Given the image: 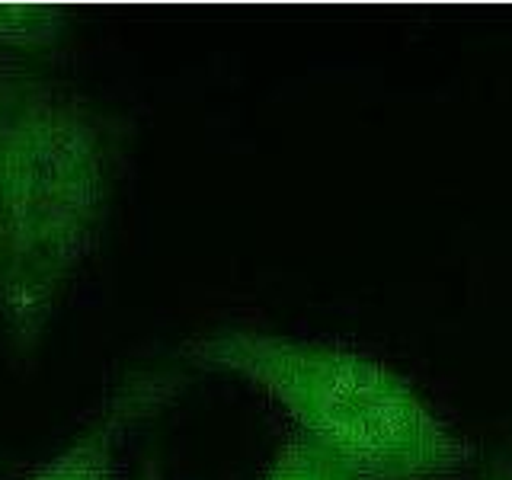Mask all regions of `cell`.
Listing matches in <instances>:
<instances>
[{
	"label": "cell",
	"instance_id": "2",
	"mask_svg": "<svg viewBox=\"0 0 512 480\" xmlns=\"http://www.w3.org/2000/svg\"><path fill=\"white\" fill-rule=\"evenodd\" d=\"M186 356L260 384L352 480H442L474 461L471 442L455 436L404 378L352 349L221 330L192 340Z\"/></svg>",
	"mask_w": 512,
	"mask_h": 480
},
{
	"label": "cell",
	"instance_id": "1",
	"mask_svg": "<svg viewBox=\"0 0 512 480\" xmlns=\"http://www.w3.org/2000/svg\"><path fill=\"white\" fill-rule=\"evenodd\" d=\"M125 167L116 116L0 52V327L36 343L100 250Z\"/></svg>",
	"mask_w": 512,
	"mask_h": 480
},
{
	"label": "cell",
	"instance_id": "4",
	"mask_svg": "<svg viewBox=\"0 0 512 480\" xmlns=\"http://www.w3.org/2000/svg\"><path fill=\"white\" fill-rule=\"evenodd\" d=\"M71 13L39 4H0V52H39L61 42Z\"/></svg>",
	"mask_w": 512,
	"mask_h": 480
},
{
	"label": "cell",
	"instance_id": "7",
	"mask_svg": "<svg viewBox=\"0 0 512 480\" xmlns=\"http://www.w3.org/2000/svg\"><path fill=\"white\" fill-rule=\"evenodd\" d=\"M496 480H512V474H506V477H503V474H500V477H496Z\"/></svg>",
	"mask_w": 512,
	"mask_h": 480
},
{
	"label": "cell",
	"instance_id": "3",
	"mask_svg": "<svg viewBox=\"0 0 512 480\" xmlns=\"http://www.w3.org/2000/svg\"><path fill=\"white\" fill-rule=\"evenodd\" d=\"M180 388V375H141L125 381L68 442V448L26 480H116V461L128 429L167 407Z\"/></svg>",
	"mask_w": 512,
	"mask_h": 480
},
{
	"label": "cell",
	"instance_id": "6",
	"mask_svg": "<svg viewBox=\"0 0 512 480\" xmlns=\"http://www.w3.org/2000/svg\"><path fill=\"white\" fill-rule=\"evenodd\" d=\"M138 480H164V477H160V471L154 468V464H144V471H141Z\"/></svg>",
	"mask_w": 512,
	"mask_h": 480
},
{
	"label": "cell",
	"instance_id": "5",
	"mask_svg": "<svg viewBox=\"0 0 512 480\" xmlns=\"http://www.w3.org/2000/svg\"><path fill=\"white\" fill-rule=\"evenodd\" d=\"M266 480H352L330 455L320 452L304 436H295L279 448Z\"/></svg>",
	"mask_w": 512,
	"mask_h": 480
}]
</instances>
